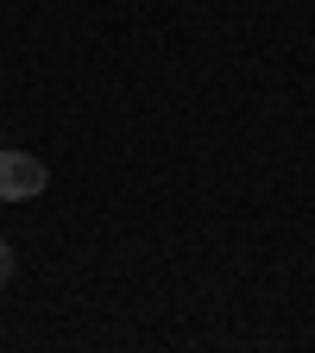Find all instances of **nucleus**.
I'll use <instances>...</instances> for the list:
<instances>
[{
    "instance_id": "nucleus-2",
    "label": "nucleus",
    "mask_w": 315,
    "mask_h": 353,
    "mask_svg": "<svg viewBox=\"0 0 315 353\" xmlns=\"http://www.w3.org/2000/svg\"><path fill=\"white\" fill-rule=\"evenodd\" d=\"M13 272H19V259H13V240H7V234H0V290H7V284H13Z\"/></svg>"
},
{
    "instance_id": "nucleus-1",
    "label": "nucleus",
    "mask_w": 315,
    "mask_h": 353,
    "mask_svg": "<svg viewBox=\"0 0 315 353\" xmlns=\"http://www.w3.org/2000/svg\"><path fill=\"white\" fill-rule=\"evenodd\" d=\"M51 190V170H44V158L19 152V145H0V202H32Z\"/></svg>"
}]
</instances>
